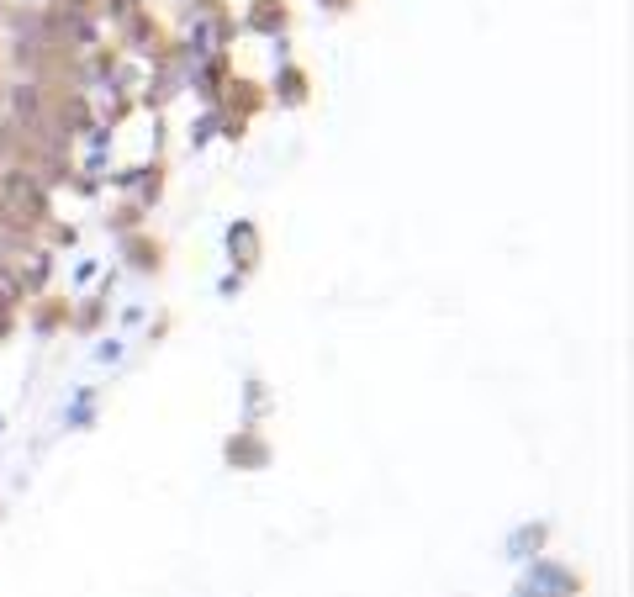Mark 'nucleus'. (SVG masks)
<instances>
[{
	"label": "nucleus",
	"instance_id": "obj_1",
	"mask_svg": "<svg viewBox=\"0 0 634 597\" xmlns=\"http://www.w3.org/2000/svg\"><path fill=\"white\" fill-rule=\"evenodd\" d=\"M0 191H6L11 212H27V222H43L48 217V196H43V185L32 180V170H11Z\"/></svg>",
	"mask_w": 634,
	"mask_h": 597
},
{
	"label": "nucleus",
	"instance_id": "obj_3",
	"mask_svg": "<svg viewBox=\"0 0 634 597\" xmlns=\"http://www.w3.org/2000/svg\"><path fill=\"white\" fill-rule=\"evenodd\" d=\"M127 249H133V265H143V270H159V244H154V238H133Z\"/></svg>",
	"mask_w": 634,
	"mask_h": 597
},
{
	"label": "nucleus",
	"instance_id": "obj_4",
	"mask_svg": "<svg viewBox=\"0 0 634 597\" xmlns=\"http://www.w3.org/2000/svg\"><path fill=\"white\" fill-rule=\"evenodd\" d=\"M64 317H69V307H59V302H48L43 312H37V328H59V323H64Z\"/></svg>",
	"mask_w": 634,
	"mask_h": 597
},
{
	"label": "nucleus",
	"instance_id": "obj_2",
	"mask_svg": "<svg viewBox=\"0 0 634 597\" xmlns=\"http://www.w3.org/2000/svg\"><path fill=\"white\" fill-rule=\"evenodd\" d=\"M228 460L233 465H265V444H259V434H244L228 444Z\"/></svg>",
	"mask_w": 634,
	"mask_h": 597
}]
</instances>
